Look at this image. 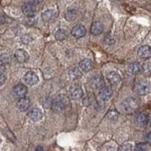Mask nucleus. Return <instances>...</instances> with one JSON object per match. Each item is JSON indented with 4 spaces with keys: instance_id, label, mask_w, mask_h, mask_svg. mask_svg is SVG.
Segmentation results:
<instances>
[{
    "instance_id": "nucleus-1",
    "label": "nucleus",
    "mask_w": 151,
    "mask_h": 151,
    "mask_svg": "<svg viewBox=\"0 0 151 151\" xmlns=\"http://www.w3.org/2000/svg\"><path fill=\"white\" fill-rule=\"evenodd\" d=\"M69 105V99L65 95H60L55 98L52 102V109L57 113H62L65 110L67 106Z\"/></svg>"
},
{
    "instance_id": "nucleus-6",
    "label": "nucleus",
    "mask_w": 151,
    "mask_h": 151,
    "mask_svg": "<svg viewBox=\"0 0 151 151\" xmlns=\"http://www.w3.org/2000/svg\"><path fill=\"white\" fill-rule=\"evenodd\" d=\"M135 91L138 95H141V96H145V95L149 94L150 92V88L149 85L145 82H139L136 84L135 86Z\"/></svg>"
},
{
    "instance_id": "nucleus-4",
    "label": "nucleus",
    "mask_w": 151,
    "mask_h": 151,
    "mask_svg": "<svg viewBox=\"0 0 151 151\" xmlns=\"http://www.w3.org/2000/svg\"><path fill=\"white\" fill-rule=\"evenodd\" d=\"M122 107H123L124 110H125L126 112L134 111L135 109H137V107H138L137 100H136L135 98H128V99H126L125 101L122 102Z\"/></svg>"
},
{
    "instance_id": "nucleus-12",
    "label": "nucleus",
    "mask_w": 151,
    "mask_h": 151,
    "mask_svg": "<svg viewBox=\"0 0 151 151\" xmlns=\"http://www.w3.org/2000/svg\"><path fill=\"white\" fill-rule=\"evenodd\" d=\"M107 79H108V81L111 85H115L116 86L121 82V76L115 70H113V72H110L107 75Z\"/></svg>"
},
{
    "instance_id": "nucleus-5",
    "label": "nucleus",
    "mask_w": 151,
    "mask_h": 151,
    "mask_svg": "<svg viewBox=\"0 0 151 151\" xmlns=\"http://www.w3.org/2000/svg\"><path fill=\"white\" fill-rule=\"evenodd\" d=\"M12 93H13L14 97L17 99L24 98L26 96V94H27V88L22 84H18L13 88Z\"/></svg>"
},
{
    "instance_id": "nucleus-21",
    "label": "nucleus",
    "mask_w": 151,
    "mask_h": 151,
    "mask_svg": "<svg viewBox=\"0 0 151 151\" xmlns=\"http://www.w3.org/2000/svg\"><path fill=\"white\" fill-rule=\"evenodd\" d=\"M78 16V11L76 9H70L65 12V17L68 21H74Z\"/></svg>"
},
{
    "instance_id": "nucleus-25",
    "label": "nucleus",
    "mask_w": 151,
    "mask_h": 151,
    "mask_svg": "<svg viewBox=\"0 0 151 151\" xmlns=\"http://www.w3.org/2000/svg\"><path fill=\"white\" fill-rule=\"evenodd\" d=\"M133 150V145L129 142L124 143L123 145L120 146V151H132Z\"/></svg>"
},
{
    "instance_id": "nucleus-16",
    "label": "nucleus",
    "mask_w": 151,
    "mask_h": 151,
    "mask_svg": "<svg viewBox=\"0 0 151 151\" xmlns=\"http://www.w3.org/2000/svg\"><path fill=\"white\" fill-rule=\"evenodd\" d=\"M137 123L140 127H145L149 123V116L146 113H140L137 117Z\"/></svg>"
},
{
    "instance_id": "nucleus-31",
    "label": "nucleus",
    "mask_w": 151,
    "mask_h": 151,
    "mask_svg": "<svg viewBox=\"0 0 151 151\" xmlns=\"http://www.w3.org/2000/svg\"><path fill=\"white\" fill-rule=\"evenodd\" d=\"M30 1L31 4H33V5H35V4H40L41 2L43 1V0H29Z\"/></svg>"
},
{
    "instance_id": "nucleus-10",
    "label": "nucleus",
    "mask_w": 151,
    "mask_h": 151,
    "mask_svg": "<svg viewBox=\"0 0 151 151\" xmlns=\"http://www.w3.org/2000/svg\"><path fill=\"white\" fill-rule=\"evenodd\" d=\"M16 107L18 108L19 111H27L30 107V100L28 98H21L17 101V104H16Z\"/></svg>"
},
{
    "instance_id": "nucleus-7",
    "label": "nucleus",
    "mask_w": 151,
    "mask_h": 151,
    "mask_svg": "<svg viewBox=\"0 0 151 151\" xmlns=\"http://www.w3.org/2000/svg\"><path fill=\"white\" fill-rule=\"evenodd\" d=\"M27 116L29 117V119H30L31 121L37 122V121H40L42 119L43 113L40 108H33L27 113Z\"/></svg>"
},
{
    "instance_id": "nucleus-32",
    "label": "nucleus",
    "mask_w": 151,
    "mask_h": 151,
    "mask_svg": "<svg viewBox=\"0 0 151 151\" xmlns=\"http://www.w3.org/2000/svg\"><path fill=\"white\" fill-rule=\"evenodd\" d=\"M5 22V16L3 15L2 13H0V24Z\"/></svg>"
},
{
    "instance_id": "nucleus-2",
    "label": "nucleus",
    "mask_w": 151,
    "mask_h": 151,
    "mask_svg": "<svg viewBox=\"0 0 151 151\" xmlns=\"http://www.w3.org/2000/svg\"><path fill=\"white\" fill-rule=\"evenodd\" d=\"M99 98L102 101H108L112 98L113 96V90H112L111 87L108 86H103L99 89Z\"/></svg>"
},
{
    "instance_id": "nucleus-33",
    "label": "nucleus",
    "mask_w": 151,
    "mask_h": 151,
    "mask_svg": "<svg viewBox=\"0 0 151 151\" xmlns=\"http://www.w3.org/2000/svg\"><path fill=\"white\" fill-rule=\"evenodd\" d=\"M35 151H43V148L41 147V146H38L37 148H36V150Z\"/></svg>"
},
{
    "instance_id": "nucleus-26",
    "label": "nucleus",
    "mask_w": 151,
    "mask_h": 151,
    "mask_svg": "<svg viewBox=\"0 0 151 151\" xmlns=\"http://www.w3.org/2000/svg\"><path fill=\"white\" fill-rule=\"evenodd\" d=\"M94 102V99L92 96H87L85 97L84 99H83V104L85 105V106H89V105H92Z\"/></svg>"
},
{
    "instance_id": "nucleus-28",
    "label": "nucleus",
    "mask_w": 151,
    "mask_h": 151,
    "mask_svg": "<svg viewBox=\"0 0 151 151\" xmlns=\"http://www.w3.org/2000/svg\"><path fill=\"white\" fill-rule=\"evenodd\" d=\"M141 70H144L145 73H150V65L149 64L141 65Z\"/></svg>"
},
{
    "instance_id": "nucleus-27",
    "label": "nucleus",
    "mask_w": 151,
    "mask_h": 151,
    "mask_svg": "<svg viewBox=\"0 0 151 151\" xmlns=\"http://www.w3.org/2000/svg\"><path fill=\"white\" fill-rule=\"evenodd\" d=\"M118 113H116V112H114V111H110L108 113V115H107V117H108L110 120H116L117 118H118Z\"/></svg>"
},
{
    "instance_id": "nucleus-23",
    "label": "nucleus",
    "mask_w": 151,
    "mask_h": 151,
    "mask_svg": "<svg viewBox=\"0 0 151 151\" xmlns=\"http://www.w3.org/2000/svg\"><path fill=\"white\" fill-rule=\"evenodd\" d=\"M55 36L58 40H65L68 36V33H67V31L64 30V29H58L57 32H55Z\"/></svg>"
},
{
    "instance_id": "nucleus-24",
    "label": "nucleus",
    "mask_w": 151,
    "mask_h": 151,
    "mask_svg": "<svg viewBox=\"0 0 151 151\" xmlns=\"http://www.w3.org/2000/svg\"><path fill=\"white\" fill-rule=\"evenodd\" d=\"M31 41H32V37H31L30 35H23L21 36V42L23 45H29Z\"/></svg>"
},
{
    "instance_id": "nucleus-9",
    "label": "nucleus",
    "mask_w": 151,
    "mask_h": 151,
    "mask_svg": "<svg viewBox=\"0 0 151 151\" xmlns=\"http://www.w3.org/2000/svg\"><path fill=\"white\" fill-rule=\"evenodd\" d=\"M23 80H24V82H25L26 85L32 86V85H35L36 83L38 82V77L35 72H28L24 75Z\"/></svg>"
},
{
    "instance_id": "nucleus-18",
    "label": "nucleus",
    "mask_w": 151,
    "mask_h": 151,
    "mask_svg": "<svg viewBox=\"0 0 151 151\" xmlns=\"http://www.w3.org/2000/svg\"><path fill=\"white\" fill-rule=\"evenodd\" d=\"M128 72L132 75H137L141 72V64L139 63H132L128 65Z\"/></svg>"
},
{
    "instance_id": "nucleus-19",
    "label": "nucleus",
    "mask_w": 151,
    "mask_h": 151,
    "mask_svg": "<svg viewBox=\"0 0 151 151\" xmlns=\"http://www.w3.org/2000/svg\"><path fill=\"white\" fill-rule=\"evenodd\" d=\"M55 17V10H47L42 13V19H43V21H45V22H48V21L52 20Z\"/></svg>"
},
{
    "instance_id": "nucleus-13",
    "label": "nucleus",
    "mask_w": 151,
    "mask_h": 151,
    "mask_svg": "<svg viewBox=\"0 0 151 151\" xmlns=\"http://www.w3.org/2000/svg\"><path fill=\"white\" fill-rule=\"evenodd\" d=\"M151 55V47L149 45H143L138 50V57L141 58H149Z\"/></svg>"
},
{
    "instance_id": "nucleus-29",
    "label": "nucleus",
    "mask_w": 151,
    "mask_h": 151,
    "mask_svg": "<svg viewBox=\"0 0 151 151\" xmlns=\"http://www.w3.org/2000/svg\"><path fill=\"white\" fill-rule=\"evenodd\" d=\"M5 82H6V76L3 73H0V86H2Z\"/></svg>"
},
{
    "instance_id": "nucleus-22",
    "label": "nucleus",
    "mask_w": 151,
    "mask_h": 151,
    "mask_svg": "<svg viewBox=\"0 0 151 151\" xmlns=\"http://www.w3.org/2000/svg\"><path fill=\"white\" fill-rule=\"evenodd\" d=\"M91 85L94 89H100L101 87H103V80L101 77H95L93 80L91 81Z\"/></svg>"
},
{
    "instance_id": "nucleus-14",
    "label": "nucleus",
    "mask_w": 151,
    "mask_h": 151,
    "mask_svg": "<svg viewBox=\"0 0 151 151\" xmlns=\"http://www.w3.org/2000/svg\"><path fill=\"white\" fill-rule=\"evenodd\" d=\"M93 62L91 60H88V58H85L80 62V69H81L83 72L88 73L90 72L92 69H93Z\"/></svg>"
},
{
    "instance_id": "nucleus-17",
    "label": "nucleus",
    "mask_w": 151,
    "mask_h": 151,
    "mask_svg": "<svg viewBox=\"0 0 151 151\" xmlns=\"http://www.w3.org/2000/svg\"><path fill=\"white\" fill-rule=\"evenodd\" d=\"M15 58L19 63H26L28 60V53L24 50H18L15 52Z\"/></svg>"
},
{
    "instance_id": "nucleus-30",
    "label": "nucleus",
    "mask_w": 151,
    "mask_h": 151,
    "mask_svg": "<svg viewBox=\"0 0 151 151\" xmlns=\"http://www.w3.org/2000/svg\"><path fill=\"white\" fill-rule=\"evenodd\" d=\"M146 150H147V147L144 144H139L136 147V151H146Z\"/></svg>"
},
{
    "instance_id": "nucleus-8",
    "label": "nucleus",
    "mask_w": 151,
    "mask_h": 151,
    "mask_svg": "<svg viewBox=\"0 0 151 151\" xmlns=\"http://www.w3.org/2000/svg\"><path fill=\"white\" fill-rule=\"evenodd\" d=\"M86 27L82 24H78L76 25L74 28L72 29V35L74 36L75 38H81L83 36L86 35Z\"/></svg>"
},
{
    "instance_id": "nucleus-20",
    "label": "nucleus",
    "mask_w": 151,
    "mask_h": 151,
    "mask_svg": "<svg viewBox=\"0 0 151 151\" xmlns=\"http://www.w3.org/2000/svg\"><path fill=\"white\" fill-rule=\"evenodd\" d=\"M81 76H82V73L78 68H73L69 72V77L70 80H78L81 78Z\"/></svg>"
},
{
    "instance_id": "nucleus-11",
    "label": "nucleus",
    "mask_w": 151,
    "mask_h": 151,
    "mask_svg": "<svg viewBox=\"0 0 151 151\" xmlns=\"http://www.w3.org/2000/svg\"><path fill=\"white\" fill-rule=\"evenodd\" d=\"M21 9H22V12L24 14H25L26 16H28V17H32V16H35V6L33 5V4L31 3H24L22 7H21Z\"/></svg>"
},
{
    "instance_id": "nucleus-15",
    "label": "nucleus",
    "mask_w": 151,
    "mask_h": 151,
    "mask_svg": "<svg viewBox=\"0 0 151 151\" xmlns=\"http://www.w3.org/2000/svg\"><path fill=\"white\" fill-rule=\"evenodd\" d=\"M104 30V26L103 24L99 21H95L91 26V33L93 35H100Z\"/></svg>"
},
{
    "instance_id": "nucleus-3",
    "label": "nucleus",
    "mask_w": 151,
    "mask_h": 151,
    "mask_svg": "<svg viewBox=\"0 0 151 151\" xmlns=\"http://www.w3.org/2000/svg\"><path fill=\"white\" fill-rule=\"evenodd\" d=\"M70 95L72 99H80L84 96L83 88L79 84H74L70 88Z\"/></svg>"
}]
</instances>
